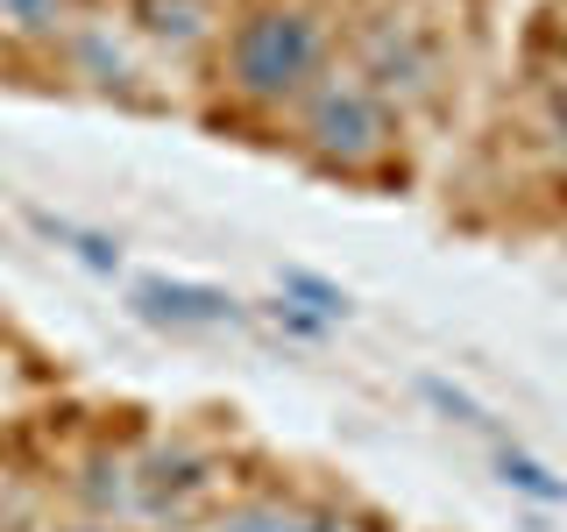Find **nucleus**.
<instances>
[{
	"instance_id": "nucleus-3",
	"label": "nucleus",
	"mask_w": 567,
	"mask_h": 532,
	"mask_svg": "<svg viewBox=\"0 0 567 532\" xmlns=\"http://www.w3.org/2000/svg\"><path fill=\"white\" fill-rule=\"evenodd\" d=\"M425 398H433V405H440V412H454V419H468V426H483V405H475V398H461V390H447V383H440V377H425Z\"/></svg>"
},
{
	"instance_id": "nucleus-1",
	"label": "nucleus",
	"mask_w": 567,
	"mask_h": 532,
	"mask_svg": "<svg viewBox=\"0 0 567 532\" xmlns=\"http://www.w3.org/2000/svg\"><path fill=\"white\" fill-rule=\"evenodd\" d=\"M135 306L150 313V319H235V298H227V291H199V284H164V277L142 284Z\"/></svg>"
},
{
	"instance_id": "nucleus-2",
	"label": "nucleus",
	"mask_w": 567,
	"mask_h": 532,
	"mask_svg": "<svg viewBox=\"0 0 567 532\" xmlns=\"http://www.w3.org/2000/svg\"><path fill=\"white\" fill-rule=\"evenodd\" d=\"M504 483H518L525 497H539V504H560L567 483H554V475L539 469V461H525V454H504Z\"/></svg>"
}]
</instances>
